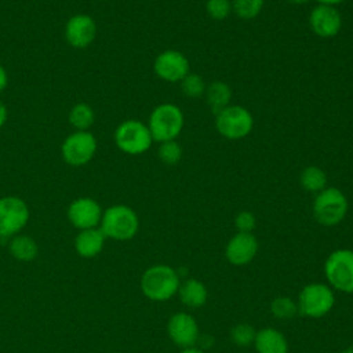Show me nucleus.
<instances>
[{"label":"nucleus","mask_w":353,"mask_h":353,"mask_svg":"<svg viewBox=\"0 0 353 353\" xmlns=\"http://www.w3.org/2000/svg\"><path fill=\"white\" fill-rule=\"evenodd\" d=\"M139 228L138 215L132 208L124 204H116L109 207L101 218V230L105 237L114 240L132 239Z\"/></svg>","instance_id":"3"},{"label":"nucleus","mask_w":353,"mask_h":353,"mask_svg":"<svg viewBox=\"0 0 353 353\" xmlns=\"http://www.w3.org/2000/svg\"><path fill=\"white\" fill-rule=\"evenodd\" d=\"M258 353H287L288 343L285 336L276 328L265 327L256 331L254 343Z\"/></svg>","instance_id":"17"},{"label":"nucleus","mask_w":353,"mask_h":353,"mask_svg":"<svg viewBox=\"0 0 353 353\" xmlns=\"http://www.w3.org/2000/svg\"><path fill=\"white\" fill-rule=\"evenodd\" d=\"M178 295L185 306L200 307L207 301V288L200 280L188 279L179 285Z\"/></svg>","instance_id":"19"},{"label":"nucleus","mask_w":353,"mask_h":353,"mask_svg":"<svg viewBox=\"0 0 353 353\" xmlns=\"http://www.w3.org/2000/svg\"><path fill=\"white\" fill-rule=\"evenodd\" d=\"M7 83H8V74L6 69L0 65V92L7 87Z\"/></svg>","instance_id":"31"},{"label":"nucleus","mask_w":353,"mask_h":353,"mask_svg":"<svg viewBox=\"0 0 353 353\" xmlns=\"http://www.w3.org/2000/svg\"><path fill=\"white\" fill-rule=\"evenodd\" d=\"M167 332L171 341L182 349L194 346L200 335L199 325L194 317L185 312H178L170 317L167 324Z\"/></svg>","instance_id":"13"},{"label":"nucleus","mask_w":353,"mask_h":353,"mask_svg":"<svg viewBox=\"0 0 353 353\" xmlns=\"http://www.w3.org/2000/svg\"><path fill=\"white\" fill-rule=\"evenodd\" d=\"M324 273L332 288L353 294V250L332 251L325 259Z\"/></svg>","instance_id":"7"},{"label":"nucleus","mask_w":353,"mask_h":353,"mask_svg":"<svg viewBox=\"0 0 353 353\" xmlns=\"http://www.w3.org/2000/svg\"><path fill=\"white\" fill-rule=\"evenodd\" d=\"M68 119L70 125L76 131H88V128L94 124L95 114L92 108L88 103L79 102L72 106Z\"/></svg>","instance_id":"22"},{"label":"nucleus","mask_w":353,"mask_h":353,"mask_svg":"<svg viewBox=\"0 0 353 353\" xmlns=\"http://www.w3.org/2000/svg\"><path fill=\"white\" fill-rule=\"evenodd\" d=\"M317 4H324V6H332V7H336L338 4L343 3L345 0H316Z\"/></svg>","instance_id":"33"},{"label":"nucleus","mask_w":353,"mask_h":353,"mask_svg":"<svg viewBox=\"0 0 353 353\" xmlns=\"http://www.w3.org/2000/svg\"><path fill=\"white\" fill-rule=\"evenodd\" d=\"M153 70L161 80L178 83L190 72V65L181 51L164 50L154 58Z\"/></svg>","instance_id":"11"},{"label":"nucleus","mask_w":353,"mask_h":353,"mask_svg":"<svg viewBox=\"0 0 353 353\" xmlns=\"http://www.w3.org/2000/svg\"><path fill=\"white\" fill-rule=\"evenodd\" d=\"M312 208L319 223L335 226L346 216L349 203L345 193L338 188H324L316 194Z\"/></svg>","instance_id":"4"},{"label":"nucleus","mask_w":353,"mask_h":353,"mask_svg":"<svg viewBox=\"0 0 353 353\" xmlns=\"http://www.w3.org/2000/svg\"><path fill=\"white\" fill-rule=\"evenodd\" d=\"M270 312L280 320H290L298 313V306L290 296H277L270 303Z\"/></svg>","instance_id":"26"},{"label":"nucleus","mask_w":353,"mask_h":353,"mask_svg":"<svg viewBox=\"0 0 353 353\" xmlns=\"http://www.w3.org/2000/svg\"><path fill=\"white\" fill-rule=\"evenodd\" d=\"M105 234L101 229H83L76 237V250L81 256H95L103 247Z\"/></svg>","instance_id":"18"},{"label":"nucleus","mask_w":353,"mask_h":353,"mask_svg":"<svg viewBox=\"0 0 353 353\" xmlns=\"http://www.w3.org/2000/svg\"><path fill=\"white\" fill-rule=\"evenodd\" d=\"M256 225V218L250 211H240L234 218V226L239 232L243 233H252Z\"/></svg>","instance_id":"30"},{"label":"nucleus","mask_w":353,"mask_h":353,"mask_svg":"<svg viewBox=\"0 0 353 353\" xmlns=\"http://www.w3.org/2000/svg\"><path fill=\"white\" fill-rule=\"evenodd\" d=\"M230 1H232V11L240 19H245V21L256 18L265 6V0H230Z\"/></svg>","instance_id":"24"},{"label":"nucleus","mask_w":353,"mask_h":353,"mask_svg":"<svg viewBox=\"0 0 353 353\" xmlns=\"http://www.w3.org/2000/svg\"><path fill=\"white\" fill-rule=\"evenodd\" d=\"M7 117H8V112H7V108L4 105V102L0 99V128L6 124L7 121Z\"/></svg>","instance_id":"32"},{"label":"nucleus","mask_w":353,"mask_h":353,"mask_svg":"<svg viewBox=\"0 0 353 353\" xmlns=\"http://www.w3.org/2000/svg\"><path fill=\"white\" fill-rule=\"evenodd\" d=\"M299 183L305 190L310 193H319L327 188V175L323 168L317 165H309L301 172Z\"/></svg>","instance_id":"21"},{"label":"nucleus","mask_w":353,"mask_h":353,"mask_svg":"<svg viewBox=\"0 0 353 353\" xmlns=\"http://www.w3.org/2000/svg\"><path fill=\"white\" fill-rule=\"evenodd\" d=\"M97 36V23L87 14L72 15L65 25L66 41L74 48L88 47Z\"/></svg>","instance_id":"14"},{"label":"nucleus","mask_w":353,"mask_h":353,"mask_svg":"<svg viewBox=\"0 0 353 353\" xmlns=\"http://www.w3.org/2000/svg\"><path fill=\"white\" fill-rule=\"evenodd\" d=\"M116 146L127 154L137 156L145 153L153 142L152 134L146 124L139 120H125L114 131Z\"/></svg>","instance_id":"8"},{"label":"nucleus","mask_w":353,"mask_h":353,"mask_svg":"<svg viewBox=\"0 0 353 353\" xmlns=\"http://www.w3.org/2000/svg\"><path fill=\"white\" fill-rule=\"evenodd\" d=\"M205 11L210 18L215 21L226 19L232 11V1L230 0H207L205 1Z\"/></svg>","instance_id":"29"},{"label":"nucleus","mask_w":353,"mask_h":353,"mask_svg":"<svg viewBox=\"0 0 353 353\" xmlns=\"http://www.w3.org/2000/svg\"><path fill=\"white\" fill-rule=\"evenodd\" d=\"M312 32L321 39H331L342 29V15L336 7L317 4L309 14Z\"/></svg>","instance_id":"12"},{"label":"nucleus","mask_w":353,"mask_h":353,"mask_svg":"<svg viewBox=\"0 0 353 353\" xmlns=\"http://www.w3.org/2000/svg\"><path fill=\"white\" fill-rule=\"evenodd\" d=\"M29 219L26 203L15 196L0 199V237H10L19 232Z\"/></svg>","instance_id":"10"},{"label":"nucleus","mask_w":353,"mask_h":353,"mask_svg":"<svg viewBox=\"0 0 353 353\" xmlns=\"http://www.w3.org/2000/svg\"><path fill=\"white\" fill-rule=\"evenodd\" d=\"M255 335H256L255 328L247 323H240L230 330V338L239 346L252 345Z\"/></svg>","instance_id":"28"},{"label":"nucleus","mask_w":353,"mask_h":353,"mask_svg":"<svg viewBox=\"0 0 353 353\" xmlns=\"http://www.w3.org/2000/svg\"><path fill=\"white\" fill-rule=\"evenodd\" d=\"M182 153H183L182 146L175 139L160 142V146L157 150L159 159L167 165H174L179 163V160L182 159Z\"/></svg>","instance_id":"27"},{"label":"nucleus","mask_w":353,"mask_h":353,"mask_svg":"<svg viewBox=\"0 0 353 353\" xmlns=\"http://www.w3.org/2000/svg\"><path fill=\"white\" fill-rule=\"evenodd\" d=\"M181 90L188 98H200L205 92V81L197 73H188L181 81Z\"/></svg>","instance_id":"25"},{"label":"nucleus","mask_w":353,"mask_h":353,"mask_svg":"<svg viewBox=\"0 0 353 353\" xmlns=\"http://www.w3.org/2000/svg\"><path fill=\"white\" fill-rule=\"evenodd\" d=\"M68 218L73 226L79 229L95 228L102 218L99 204L90 197H80L70 203L68 208Z\"/></svg>","instance_id":"16"},{"label":"nucleus","mask_w":353,"mask_h":353,"mask_svg":"<svg viewBox=\"0 0 353 353\" xmlns=\"http://www.w3.org/2000/svg\"><path fill=\"white\" fill-rule=\"evenodd\" d=\"M254 127V117L241 105H229L215 114V128L226 139L245 138Z\"/></svg>","instance_id":"5"},{"label":"nucleus","mask_w":353,"mask_h":353,"mask_svg":"<svg viewBox=\"0 0 353 353\" xmlns=\"http://www.w3.org/2000/svg\"><path fill=\"white\" fill-rule=\"evenodd\" d=\"M97 138L90 131H74L69 134L61 146V154L65 163L80 167L91 161L97 152Z\"/></svg>","instance_id":"9"},{"label":"nucleus","mask_w":353,"mask_h":353,"mask_svg":"<svg viewBox=\"0 0 353 353\" xmlns=\"http://www.w3.org/2000/svg\"><path fill=\"white\" fill-rule=\"evenodd\" d=\"M179 353H203V350H201V349H197V347H194V346H190V347L182 349Z\"/></svg>","instance_id":"34"},{"label":"nucleus","mask_w":353,"mask_h":353,"mask_svg":"<svg viewBox=\"0 0 353 353\" xmlns=\"http://www.w3.org/2000/svg\"><path fill=\"white\" fill-rule=\"evenodd\" d=\"M290 4H292V6H302V4H306L307 1H310V0H287Z\"/></svg>","instance_id":"35"},{"label":"nucleus","mask_w":353,"mask_h":353,"mask_svg":"<svg viewBox=\"0 0 353 353\" xmlns=\"http://www.w3.org/2000/svg\"><path fill=\"white\" fill-rule=\"evenodd\" d=\"M334 303V291L324 283H310L305 285L296 301L298 313L312 319H319L327 314L332 309Z\"/></svg>","instance_id":"6"},{"label":"nucleus","mask_w":353,"mask_h":353,"mask_svg":"<svg viewBox=\"0 0 353 353\" xmlns=\"http://www.w3.org/2000/svg\"><path fill=\"white\" fill-rule=\"evenodd\" d=\"M181 285L179 274L168 265H153L142 276L141 288L145 296L163 302L178 294Z\"/></svg>","instance_id":"1"},{"label":"nucleus","mask_w":353,"mask_h":353,"mask_svg":"<svg viewBox=\"0 0 353 353\" xmlns=\"http://www.w3.org/2000/svg\"><path fill=\"white\" fill-rule=\"evenodd\" d=\"M204 95H205L207 103L214 114H216L218 112H221L222 109L229 106L230 101H232L230 87L221 80L210 83L205 88Z\"/></svg>","instance_id":"20"},{"label":"nucleus","mask_w":353,"mask_h":353,"mask_svg":"<svg viewBox=\"0 0 353 353\" xmlns=\"http://www.w3.org/2000/svg\"><path fill=\"white\" fill-rule=\"evenodd\" d=\"M258 240L252 233L237 232L225 247L226 259L234 266L250 263L258 252Z\"/></svg>","instance_id":"15"},{"label":"nucleus","mask_w":353,"mask_h":353,"mask_svg":"<svg viewBox=\"0 0 353 353\" xmlns=\"http://www.w3.org/2000/svg\"><path fill=\"white\" fill-rule=\"evenodd\" d=\"M183 112L174 103L157 105L148 120V128L153 141L164 142L175 139L183 128Z\"/></svg>","instance_id":"2"},{"label":"nucleus","mask_w":353,"mask_h":353,"mask_svg":"<svg viewBox=\"0 0 353 353\" xmlns=\"http://www.w3.org/2000/svg\"><path fill=\"white\" fill-rule=\"evenodd\" d=\"M10 252L19 261H30L37 255V245L28 236H17L10 243Z\"/></svg>","instance_id":"23"},{"label":"nucleus","mask_w":353,"mask_h":353,"mask_svg":"<svg viewBox=\"0 0 353 353\" xmlns=\"http://www.w3.org/2000/svg\"><path fill=\"white\" fill-rule=\"evenodd\" d=\"M342 353H353V346H349V347H346Z\"/></svg>","instance_id":"36"}]
</instances>
